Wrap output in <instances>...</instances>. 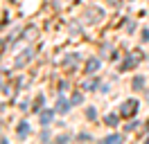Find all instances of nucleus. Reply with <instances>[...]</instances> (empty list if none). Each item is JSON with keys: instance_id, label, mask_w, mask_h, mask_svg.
<instances>
[{"instance_id": "nucleus-1", "label": "nucleus", "mask_w": 149, "mask_h": 144, "mask_svg": "<svg viewBox=\"0 0 149 144\" xmlns=\"http://www.w3.org/2000/svg\"><path fill=\"white\" fill-rule=\"evenodd\" d=\"M122 113H124V115H133V113H136V101H127L124 108H122Z\"/></svg>"}, {"instance_id": "nucleus-2", "label": "nucleus", "mask_w": 149, "mask_h": 144, "mask_svg": "<svg viewBox=\"0 0 149 144\" xmlns=\"http://www.w3.org/2000/svg\"><path fill=\"white\" fill-rule=\"evenodd\" d=\"M50 117H52V113H43V115H41V119H43V124H47V122H50Z\"/></svg>"}, {"instance_id": "nucleus-3", "label": "nucleus", "mask_w": 149, "mask_h": 144, "mask_svg": "<svg viewBox=\"0 0 149 144\" xmlns=\"http://www.w3.org/2000/svg\"><path fill=\"white\" fill-rule=\"evenodd\" d=\"M27 131H29V128H27L25 124H23V126H18V135H27Z\"/></svg>"}, {"instance_id": "nucleus-4", "label": "nucleus", "mask_w": 149, "mask_h": 144, "mask_svg": "<svg viewBox=\"0 0 149 144\" xmlns=\"http://www.w3.org/2000/svg\"><path fill=\"white\" fill-rule=\"evenodd\" d=\"M95 68H97V61H91V63H88V72H93Z\"/></svg>"}]
</instances>
